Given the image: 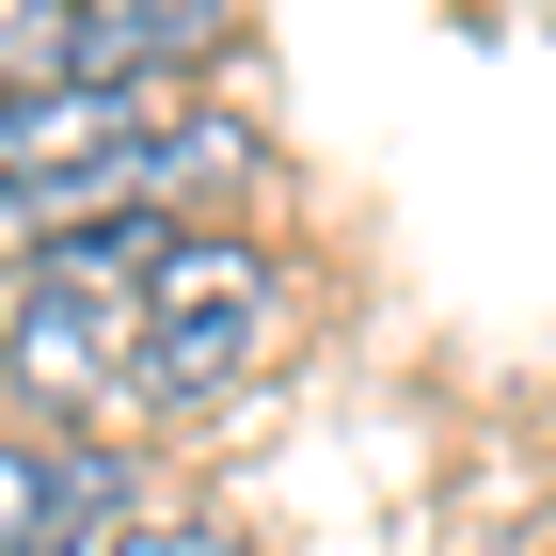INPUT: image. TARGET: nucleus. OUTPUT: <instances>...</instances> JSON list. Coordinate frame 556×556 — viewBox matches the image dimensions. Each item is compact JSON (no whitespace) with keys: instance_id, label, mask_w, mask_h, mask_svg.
Listing matches in <instances>:
<instances>
[{"instance_id":"obj_2","label":"nucleus","mask_w":556,"mask_h":556,"mask_svg":"<svg viewBox=\"0 0 556 556\" xmlns=\"http://www.w3.org/2000/svg\"><path fill=\"white\" fill-rule=\"evenodd\" d=\"M143 255H160V223H96L64 255H33V287L0 318V382L33 397L64 445H80L112 397H143Z\"/></svg>"},{"instance_id":"obj_3","label":"nucleus","mask_w":556,"mask_h":556,"mask_svg":"<svg viewBox=\"0 0 556 556\" xmlns=\"http://www.w3.org/2000/svg\"><path fill=\"white\" fill-rule=\"evenodd\" d=\"M287 334V270L223 223H160L143 255V414H223Z\"/></svg>"},{"instance_id":"obj_4","label":"nucleus","mask_w":556,"mask_h":556,"mask_svg":"<svg viewBox=\"0 0 556 556\" xmlns=\"http://www.w3.org/2000/svg\"><path fill=\"white\" fill-rule=\"evenodd\" d=\"M223 16L207 0H33L0 16V80H48V96H160L175 64H207Z\"/></svg>"},{"instance_id":"obj_1","label":"nucleus","mask_w":556,"mask_h":556,"mask_svg":"<svg viewBox=\"0 0 556 556\" xmlns=\"http://www.w3.org/2000/svg\"><path fill=\"white\" fill-rule=\"evenodd\" d=\"M239 160L223 128L160 112V96H48V80H0V239H96V223H160L175 175Z\"/></svg>"},{"instance_id":"obj_5","label":"nucleus","mask_w":556,"mask_h":556,"mask_svg":"<svg viewBox=\"0 0 556 556\" xmlns=\"http://www.w3.org/2000/svg\"><path fill=\"white\" fill-rule=\"evenodd\" d=\"M143 509V477L112 462V445H0V556H96L112 525Z\"/></svg>"},{"instance_id":"obj_6","label":"nucleus","mask_w":556,"mask_h":556,"mask_svg":"<svg viewBox=\"0 0 556 556\" xmlns=\"http://www.w3.org/2000/svg\"><path fill=\"white\" fill-rule=\"evenodd\" d=\"M96 556H255V541H239L223 509H128V525H112Z\"/></svg>"}]
</instances>
